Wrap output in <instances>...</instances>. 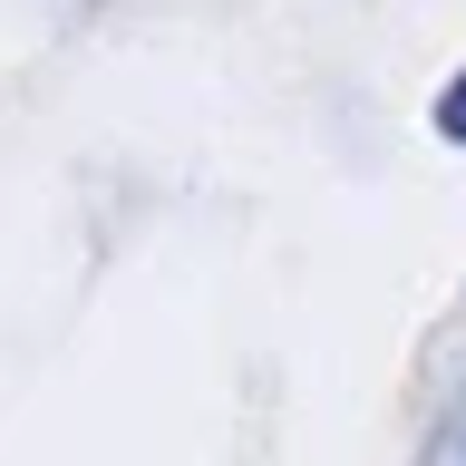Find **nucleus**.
<instances>
[{
  "instance_id": "f257e3e1",
  "label": "nucleus",
  "mask_w": 466,
  "mask_h": 466,
  "mask_svg": "<svg viewBox=\"0 0 466 466\" xmlns=\"http://www.w3.org/2000/svg\"><path fill=\"white\" fill-rule=\"evenodd\" d=\"M418 466H466V399L447 408V428L428 437V457H418Z\"/></svg>"
},
{
  "instance_id": "f03ea898",
  "label": "nucleus",
  "mask_w": 466,
  "mask_h": 466,
  "mask_svg": "<svg viewBox=\"0 0 466 466\" xmlns=\"http://www.w3.org/2000/svg\"><path fill=\"white\" fill-rule=\"evenodd\" d=\"M437 137H447V146H466V68L437 87Z\"/></svg>"
}]
</instances>
